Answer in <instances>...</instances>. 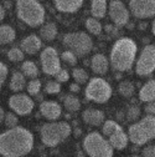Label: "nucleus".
Segmentation results:
<instances>
[{
  "label": "nucleus",
  "instance_id": "f257e3e1",
  "mask_svg": "<svg viewBox=\"0 0 155 157\" xmlns=\"http://www.w3.org/2000/svg\"><path fill=\"white\" fill-rule=\"evenodd\" d=\"M32 147V133L21 126H16L0 133V155L3 157H24Z\"/></svg>",
  "mask_w": 155,
  "mask_h": 157
},
{
  "label": "nucleus",
  "instance_id": "f03ea898",
  "mask_svg": "<svg viewBox=\"0 0 155 157\" xmlns=\"http://www.w3.org/2000/svg\"><path fill=\"white\" fill-rule=\"evenodd\" d=\"M137 44L130 37H121L115 41L110 50L109 61L115 71L124 72L129 71L135 61L137 55Z\"/></svg>",
  "mask_w": 155,
  "mask_h": 157
},
{
  "label": "nucleus",
  "instance_id": "7ed1b4c3",
  "mask_svg": "<svg viewBox=\"0 0 155 157\" xmlns=\"http://www.w3.org/2000/svg\"><path fill=\"white\" fill-rule=\"evenodd\" d=\"M16 15L24 24L32 28L40 26L45 21V9L37 0H17Z\"/></svg>",
  "mask_w": 155,
  "mask_h": 157
},
{
  "label": "nucleus",
  "instance_id": "20e7f679",
  "mask_svg": "<svg viewBox=\"0 0 155 157\" xmlns=\"http://www.w3.org/2000/svg\"><path fill=\"white\" fill-rule=\"evenodd\" d=\"M129 141L137 146L145 145L155 139V116H145L140 121L135 122L128 128Z\"/></svg>",
  "mask_w": 155,
  "mask_h": 157
},
{
  "label": "nucleus",
  "instance_id": "39448f33",
  "mask_svg": "<svg viewBox=\"0 0 155 157\" xmlns=\"http://www.w3.org/2000/svg\"><path fill=\"white\" fill-rule=\"evenodd\" d=\"M71 132L72 128L66 121L49 122L45 124L40 130L41 141L47 147H56L57 145H60L71 135Z\"/></svg>",
  "mask_w": 155,
  "mask_h": 157
},
{
  "label": "nucleus",
  "instance_id": "423d86ee",
  "mask_svg": "<svg viewBox=\"0 0 155 157\" xmlns=\"http://www.w3.org/2000/svg\"><path fill=\"white\" fill-rule=\"evenodd\" d=\"M83 150L89 157H113V147L98 132H89L85 137Z\"/></svg>",
  "mask_w": 155,
  "mask_h": 157
},
{
  "label": "nucleus",
  "instance_id": "0eeeda50",
  "mask_svg": "<svg viewBox=\"0 0 155 157\" xmlns=\"http://www.w3.org/2000/svg\"><path fill=\"white\" fill-rule=\"evenodd\" d=\"M63 45L74 52L77 56H85L91 52L93 48V41L88 34L83 31H76V33H68L62 39Z\"/></svg>",
  "mask_w": 155,
  "mask_h": 157
},
{
  "label": "nucleus",
  "instance_id": "6e6552de",
  "mask_svg": "<svg viewBox=\"0 0 155 157\" xmlns=\"http://www.w3.org/2000/svg\"><path fill=\"white\" fill-rule=\"evenodd\" d=\"M85 96L89 101H94L97 104H106L112 96V87L104 78L94 77L88 81Z\"/></svg>",
  "mask_w": 155,
  "mask_h": 157
},
{
  "label": "nucleus",
  "instance_id": "1a4fd4ad",
  "mask_svg": "<svg viewBox=\"0 0 155 157\" xmlns=\"http://www.w3.org/2000/svg\"><path fill=\"white\" fill-rule=\"evenodd\" d=\"M155 71V45L149 44L145 45L142 50L137 65H135V72L139 76H149Z\"/></svg>",
  "mask_w": 155,
  "mask_h": 157
},
{
  "label": "nucleus",
  "instance_id": "9d476101",
  "mask_svg": "<svg viewBox=\"0 0 155 157\" xmlns=\"http://www.w3.org/2000/svg\"><path fill=\"white\" fill-rule=\"evenodd\" d=\"M40 63H41L42 71L49 76H55L62 69L59 52L52 46H47L46 49L42 50L40 55Z\"/></svg>",
  "mask_w": 155,
  "mask_h": 157
},
{
  "label": "nucleus",
  "instance_id": "9b49d317",
  "mask_svg": "<svg viewBox=\"0 0 155 157\" xmlns=\"http://www.w3.org/2000/svg\"><path fill=\"white\" fill-rule=\"evenodd\" d=\"M108 13L110 20L117 26H124L129 21V10L121 0H110L108 5Z\"/></svg>",
  "mask_w": 155,
  "mask_h": 157
},
{
  "label": "nucleus",
  "instance_id": "f8f14e48",
  "mask_svg": "<svg viewBox=\"0 0 155 157\" xmlns=\"http://www.w3.org/2000/svg\"><path fill=\"white\" fill-rule=\"evenodd\" d=\"M129 9L137 19L155 16V0H129Z\"/></svg>",
  "mask_w": 155,
  "mask_h": 157
},
{
  "label": "nucleus",
  "instance_id": "ddd939ff",
  "mask_svg": "<svg viewBox=\"0 0 155 157\" xmlns=\"http://www.w3.org/2000/svg\"><path fill=\"white\" fill-rule=\"evenodd\" d=\"M9 106L16 115L25 116L31 113L35 104L30 96L24 94H17V95H13L9 99Z\"/></svg>",
  "mask_w": 155,
  "mask_h": 157
},
{
  "label": "nucleus",
  "instance_id": "4468645a",
  "mask_svg": "<svg viewBox=\"0 0 155 157\" xmlns=\"http://www.w3.org/2000/svg\"><path fill=\"white\" fill-rule=\"evenodd\" d=\"M40 112L45 119L50 121H56L57 119H60L62 110L56 101H42L40 105Z\"/></svg>",
  "mask_w": 155,
  "mask_h": 157
},
{
  "label": "nucleus",
  "instance_id": "2eb2a0df",
  "mask_svg": "<svg viewBox=\"0 0 155 157\" xmlns=\"http://www.w3.org/2000/svg\"><path fill=\"white\" fill-rule=\"evenodd\" d=\"M41 46H42L41 39L37 35H34V34L24 37L21 40V43H20V49L24 52L29 54V55H34V54L38 52L41 49Z\"/></svg>",
  "mask_w": 155,
  "mask_h": 157
},
{
  "label": "nucleus",
  "instance_id": "dca6fc26",
  "mask_svg": "<svg viewBox=\"0 0 155 157\" xmlns=\"http://www.w3.org/2000/svg\"><path fill=\"white\" fill-rule=\"evenodd\" d=\"M53 4L60 13L72 14L82 6L83 0H53Z\"/></svg>",
  "mask_w": 155,
  "mask_h": 157
},
{
  "label": "nucleus",
  "instance_id": "f3484780",
  "mask_svg": "<svg viewBox=\"0 0 155 157\" xmlns=\"http://www.w3.org/2000/svg\"><path fill=\"white\" fill-rule=\"evenodd\" d=\"M82 119L83 122L91 126H99L104 122V113L101 110H96V109H88L83 111L82 113Z\"/></svg>",
  "mask_w": 155,
  "mask_h": 157
},
{
  "label": "nucleus",
  "instance_id": "a211bd4d",
  "mask_svg": "<svg viewBox=\"0 0 155 157\" xmlns=\"http://www.w3.org/2000/svg\"><path fill=\"white\" fill-rule=\"evenodd\" d=\"M91 69L97 75H104L109 69V61L103 54H96L91 59Z\"/></svg>",
  "mask_w": 155,
  "mask_h": 157
},
{
  "label": "nucleus",
  "instance_id": "6ab92c4d",
  "mask_svg": "<svg viewBox=\"0 0 155 157\" xmlns=\"http://www.w3.org/2000/svg\"><path fill=\"white\" fill-rule=\"evenodd\" d=\"M139 99L143 102L155 101V80H154V78L146 81L142 86V89L139 91Z\"/></svg>",
  "mask_w": 155,
  "mask_h": 157
},
{
  "label": "nucleus",
  "instance_id": "aec40b11",
  "mask_svg": "<svg viewBox=\"0 0 155 157\" xmlns=\"http://www.w3.org/2000/svg\"><path fill=\"white\" fill-rule=\"evenodd\" d=\"M108 141H109V144H110V146L113 148H115V150H123V148L127 147V145L129 142V137H128V135L123 130H121V131H117L115 133H113L112 136H109Z\"/></svg>",
  "mask_w": 155,
  "mask_h": 157
},
{
  "label": "nucleus",
  "instance_id": "412c9836",
  "mask_svg": "<svg viewBox=\"0 0 155 157\" xmlns=\"http://www.w3.org/2000/svg\"><path fill=\"white\" fill-rule=\"evenodd\" d=\"M108 10L107 0H92L91 3V14L96 19H102Z\"/></svg>",
  "mask_w": 155,
  "mask_h": 157
},
{
  "label": "nucleus",
  "instance_id": "4be33fe9",
  "mask_svg": "<svg viewBox=\"0 0 155 157\" xmlns=\"http://www.w3.org/2000/svg\"><path fill=\"white\" fill-rule=\"evenodd\" d=\"M26 86V80H25V75L20 71H15L10 78V89L15 92H19L24 90Z\"/></svg>",
  "mask_w": 155,
  "mask_h": 157
},
{
  "label": "nucleus",
  "instance_id": "5701e85b",
  "mask_svg": "<svg viewBox=\"0 0 155 157\" xmlns=\"http://www.w3.org/2000/svg\"><path fill=\"white\" fill-rule=\"evenodd\" d=\"M16 33L10 25H0V45H6L15 40Z\"/></svg>",
  "mask_w": 155,
  "mask_h": 157
},
{
  "label": "nucleus",
  "instance_id": "b1692460",
  "mask_svg": "<svg viewBox=\"0 0 155 157\" xmlns=\"http://www.w3.org/2000/svg\"><path fill=\"white\" fill-rule=\"evenodd\" d=\"M57 35V26L53 23H47L40 29V36L46 41H52Z\"/></svg>",
  "mask_w": 155,
  "mask_h": 157
},
{
  "label": "nucleus",
  "instance_id": "393cba45",
  "mask_svg": "<svg viewBox=\"0 0 155 157\" xmlns=\"http://www.w3.org/2000/svg\"><path fill=\"white\" fill-rule=\"evenodd\" d=\"M21 72L25 75V77H30V78H36L38 76V67L34 61H24L21 65Z\"/></svg>",
  "mask_w": 155,
  "mask_h": 157
},
{
  "label": "nucleus",
  "instance_id": "a878e982",
  "mask_svg": "<svg viewBox=\"0 0 155 157\" xmlns=\"http://www.w3.org/2000/svg\"><path fill=\"white\" fill-rule=\"evenodd\" d=\"M63 105L70 112L78 111L81 109V101L74 95H66L63 97Z\"/></svg>",
  "mask_w": 155,
  "mask_h": 157
},
{
  "label": "nucleus",
  "instance_id": "bb28decb",
  "mask_svg": "<svg viewBox=\"0 0 155 157\" xmlns=\"http://www.w3.org/2000/svg\"><path fill=\"white\" fill-rule=\"evenodd\" d=\"M86 29L91 34H93V35H99L102 33V30H103L101 21L98 20V19L93 17V16L92 17H88L87 20H86Z\"/></svg>",
  "mask_w": 155,
  "mask_h": 157
},
{
  "label": "nucleus",
  "instance_id": "cd10ccee",
  "mask_svg": "<svg viewBox=\"0 0 155 157\" xmlns=\"http://www.w3.org/2000/svg\"><path fill=\"white\" fill-rule=\"evenodd\" d=\"M121 130H123L122 128V126L119 125V124H117L115 121H113V120H107L104 124H103V127H102V132H103V135L104 136H112L113 133H115L117 131H121Z\"/></svg>",
  "mask_w": 155,
  "mask_h": 157
},
{
  "label": "nucleus",
  "instance_id": "c85d7f7f",
  "mask_svg": "<svg viewBox=\"0 0 155 157\" xmlns=\"http://www.w3.org/2000/svg\"><path fill=\"white\" fill-rule=\"evenodd\" d=\"M118 90H119V94L123 97H125V99H129V97H132L134 95V85L128 80L122 81L118 86Z\"/></svg>",
  "mask_w": 155,
  "mask_h": 157
},
{
  "label": "nucleus",
  "instance_id": "c756f323",
  "mask_svg": "<svg viewBox=\"0 0 155 157\" xmlns=\"http://www.w3.org/2000/svg\"><path fill=\"white\" fill-rule=\"evenodd\" d=\"M72 76H73L74 81H76L77 84H86V82L88 81V78H89L87 71H86L85 69H81V67H76V69H73V71H72Z\"/></svg>",
  "mask_w": 155,
  "mask_h": 157
},
{
  "label": "nucleus",
  "instance_id": "7c9ffc66",
  "mask_svg": "<svg viewBox=\"0 0 155 157\" xmlns=\"http://www.w3.org/2000/svg\"><path fill=\"white\" fill-rule=\"evenodd\" d=\"M24 51L20 49V48H11L9 51H8V57L9 60L13 61V63H20L24 60Z\"/></svg>",
  "mask_w": 155,
  "mask_h": 157
},
{
  "label": "nucleus",
  "instance_id": "2f4dec72",
  "mask_svg": "<svg viewBox=\"0 0 155 157\" xmlns=\"http://www.w3.org/2000/svg\"><path fill=\"white\" fill-rule=\"evenodd\" d=\"M40 90H41V81L37 80V78H32V80L27 84V92H29V95L36 96V95H38Z\"/></svg>",
  "mask_w": 155,
  "mask_h": 157
},
{
  "label": "nucleus",
  "instance_id": "473e14b6",
  "mask_svg": "<svg viewBox=\"0 0 155 157\" xmlns=\"http://www.w3.org/2000/svg\"><path fill=\"white\" fill-rule=\"evenodd\" d=\"M140 117V109L138 106H129L127 110V120L128 121H137Z\"/></svg>",
  "mask_w": 155,
  "mask_h": 157
},
{
  "label": "nucleus",
  "instance_id": "72a5a7b5",
  "mask_svg": "<svg viewBox=\"0 0 155 157\" xmlns=\"http://www.w3.org/2000/svg\"><path fill=\"white\" fill-rule=\"evenodd\" d=\"M45 91L50 95H53V94H59L61 91V85L59 81L56 80H51L49 82H46L45 85Z\"/></svg>",
  "mask_w": 155,
  "mask_h": 157
},
{
  "label": "nucleus",
  "instance_id": "f704fd0d",
  "mask_svg": "<svg viewBox=\"0 0 155 157\" xmlns=\"http://www.w3.org/2000/svg\"><path fill=\"white\" fill-rule=\"evenodd\" d=\"M61 59L68 65H76L77 63V55L74 52H72L71 50H67V51H63L62 55H61Z\"/></svg>",
  "mask_w": 155,
  "mask_h": 157
},
{
  "label": "nucleus",
  "instance_id": "c9c22d12",
  "mask_svg": "<svg viewBox=\"0 0 155 157\" xmlns=\"http://www.w3.org/2000/svg\"><path fill=\"white\" fill-rule=\"evenodd\" d=\"M4 121H5V125H6L9 128H14V127H16V126H17L19 119L16 117V115H15V113L9 112V113H6V115H5Z\"/></svg>",
  "mask_w": 155,
  "mask_h": 157
},
{
  "label": "nucleus",
  "instance_id": "e433bc0d",
  "mask_svg": "<svg viewBox=\"0 0 155 157\" xmlns=\"http://www.w3.org/2000/svg\"><path fill=\"white\" fill-rule=\"evenodd\" d=\"M55 77H56V81H59V82L61 84V82H66V81H68V78H70V74H68V71H67V70L61 69L59 72H57V74L55 75Z\"/></svg>",
  "mask_w": 155,
  "mask_h": 157
},
{
  "label": "nucleus",
  "instance_id": "4c0bfd02",
  "mask_svg": "<svg viewBox=\"0 0 155 157\" xmlns=\"http://www.w3.org/2000/svg\"><path fill=\"white\" fill-rule=\"evenodd\" d=\"M8 76V66L0 61V90H2L3 84L5 82V78Z\"/></svg>",
  "mask_w": 155,
  "mask_h": 157
},
{
  "label": "nucleus",
  "instance_id": "58836bf2",
  "mask_svg": "<svg viewBox=\"0 0 155 157\" xmlns=\"http://www.w3.org/2000/svg\"><path fill=\"white\" fill-rule=\"evenodd\" d=\"M145 112H146V115L155 116V101L146 102V105H145Z\"/></svg>",
  "mask_w": 155,
  "mask_h": 157
},
{
  "label": "nucleus",
  "instance_id": "ea45409f",
  "mask_svg": "<svg viewBox=\"0 0 155 157\" xmlns=\"http://www.w3.org/2000/svg\"><path fill=\"white\" fill-rule=\"evenodd\" d=\"M143 157H155V146H148L143 150Z\"/></svg>",
  "mask_w": 155,
  "mask_h": 157
},
{
  "label": "nucleus",
  "instance_id": "a19ab883",
  "mask_svg": "<svg viewBox=\"0 0 155 157\" xmlns=\"http://www.w3.org/2000/svg\"><path fill=\"white\" fill-rule=\"evenodd\" d=\"M106 31L108 33V34H110V35H115L118 33V30H117V28L115 26H112V25H106Z\"/></svg>",
  "mask_w": 155,
  "mask_h": 157
},
{
  "label": "nucleus",
  "instance_id": "79ce46f5",
  "mask_svg": "<svg viewBox=\"0 0 155 157\" xmlns=\"http://www.w3.org/2000/svg\"><path fill=\"white\" fill-rule=\"evenodd\" d=\"M70 89H71V91H73V92H78V91H80L78 84H72V85L70 86Z\"/></svg>",
  "mask_w": 155,
  "mask_h": 157
},
{
  "label": "nucleus",
  "instance_id": "37998d69",
  "mask_svg": "<svg viewBox=\"0 0 155 157\" xmlns=\"http://www.w3.org/2000/svg\"><path fill=\"white\" fill-rule=\"evenodd\" d=\"M5 17V10H4V8H3V5L0 4V21L3 20V19Z\"/></svg>",
  "mask_w": 155,
  "mask_h": 157
},
{
  "label": "nucleus",
  "instance_id": "c03bdc74",
  "mask_svg": "<svg viewBox=\"0 0 155 157\" xmlns=\"http://www.w3.org/2000/svg\"><path fill=\"white\" fill-rule=\"evenodd\" d=\"M4 119H5V112H4L3 107L0 106V124H2V122L4 121Z\"/></svg>",
  "mask_w": 155,
  "mask_h": 157
},
{
  "label": "nucleus",
  "instance_id": "a18cd8bd",
  "mask_svg": "<svg viewBox=\"0 0 155 157\" xmlns=\"http://www.w3.org/2000/svg\"><path fill=\"white\" fill-rule=\"evenodd\" d=\"M151 31H153V34L155 35V20H154L153 24H151Z\"/></svg>",
  "mask_w": 155,
  "mask_h": 157
},
{
  "label": "nucleus",
  "instance_id": "49530a36",
  "mask_svg": "<svg viewBox=\"0 0 155 157\" xmlns=\"http://www.w3.org/2000/svg\"><path fill=\"white\" fill-rule=\"evenodd\" d=\"M130 157H139V156H130Z\"/></svg>",
  "mask_w": 155,
  "mask_h": 157
},
{
  "label": "nucleus",
  "instance_id": "de8ad7c7",
  "mask_svg": "<svg viewBox=\"0 0 155 157\" xmlns=\"http://www.w3.org/2000/svg\"><path fill=\"white\" fill-rule=\"evenodd\" d=\"M37 2H44V0H37Z\"/></svg>",
  "mask_w": 155,
  "mask_h": 157
}]
</instances>
